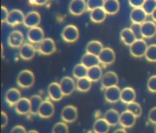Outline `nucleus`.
Instances as JSON below:
<instances>
[{
  "instance_id": "44",
  "label": "nucleus",
  "mask_w": 156,
  "mask_h": 133,
  "mask_svg": "<svg viewBox=\"0 0 156 133\" xmlns=\"http://www.w3.org/2000/svg\"><path fill=\"white\" fill-rule=\"evenodd\" d=\"M10 133H27V132L23 126L18 125L12 128Z\"/></svg>"
},
{
  "instance_id": "19",
  "label": "nucleus",
  "mask_w": 156,
  "mask_h": 133,
  "mask_svg": "<svg viewBox=\"0 0 156 133\" xmlns=\"http://www.w3.org/2000/svg\"><path fill=\"white\" fill-rule=\"evenodd\" d=\"M36 50L32 44L25 43L20 47V54L21 58L24 60H30L34 57Z\"/></svg>"
},
{
  "instance_id": "48",
  "label": "nucleus",
  "mask_w": 156,
  "mask_h": 133,
  "mask_svg": "<svg viewBox=\"0 0 156 133\" xmlns=\"http://www.w3.org/2000/svg\"><path fill=\"white\" fill-rule=\"evenodd\" d=\"M113 133H128L125 128H119L116 129Z\"/></svg>"
},
{
  "instance_id": "26",
  "label": "nucleus",
  "mask_w": 156,
  "mask_h": 133,
  "mask_svg": "<svg viewBox=\"0 0 156 133\" xmlns=\"http://www.w3.org/2000/svg\"><path fill=\"white\" fill-rule=\"evenodd\" d=\"M100 63L98 56L87 53L84 54L81 59V63L88 69L98 65Z\"/></svg>"
},
{
  "instance_id": "22",
  "label": "nucleus",
  "mask_w": 156,
  "mask_h": 133,
  "mask_svg": "<svg viewBox=\"0 0 156 133\" xmlns=\"http://www.w3.org/2000/svg\"><path fill=\"white\" fill-rule=\"evenodd\" d=\"M147 14L142 8L133 9L130 13V19L133 23L141 24L146 21Z\"/></svg>"
},
{
  "instance_id": "40",
  "label": "nucleus",
  "mask_w": 156,
  "mask_h": 133,
  "mask_svg": "<svg viewBox=\"0 0 156 133\" xmlns=\"http://www.w3.org/2000/svg\"><path fill=\"white\" fill-rule=\"evenodd\" d=\"M130 30L134 33L136 40H141L143 38L141 33V24L132 23L130 25Z\"/></svg>"
},
{
  "instance_id": "47",
  "label": "nucleus",
  "mask_w": 156,
  "mask_h": 133,
  "mask_svg": "<svg viewBox=\"0 0 156 133\" xmlns=\"http://www.w3.org/2000/svg\"><path fill=\"white\" fill-rule=\"evenodd\" d=\"M46 0H35V1H30L29 2L30 4L33 5H39V6H42L45 5L47 2Z\"/></svg>"
},
{
  "instance_id": "31",
  "label": "nucleus",
  "mask_w": 156,
  "mask_h": 133,
  "mask_svg": "<svg viewBox=\"0 0 156 133\" xmlns=\"http://www.w3.org/2000/svg\"><path fill=\"white\" fill-rule=\"evenodd\" d=\"M103 72L101 67L99 65L91 67L88 69L87 77L92 82H98L102 79Z\"/></svg>"
},
{
  "instance_id": "12",
  "label": "nucleus",
  "mask_w": 156,
  "mask_h": 133,
  "mask_svg": "<svg viewBox=\"0 0 156 133\" xmlns=\"http://www.w3.org/2000/svg\"><path fill=\"white\" fill-rule=\"evenodd\" d=\"M55 108L53 104L50 101H43L40 107L38 114L44 118H48L51 117L55 113Z\"/></svg>"
},
{
  "instance_id": "25",
  "label": "nucleus",
  "mask_w": 156,
  "mask_h": 133,
  "mask_svg": "<svg viewBox=\"0 0 156 133\" xmlns=\"http://www.w3.org/2000/svg\"><path fill=\"white\" fill-rule=\"evenodd\" d=\"M136 98V93L132 87H126L121 90L120 100L125 103L134 102Z\"/></svg>"
},
{
  "instance_id": "37",
  "label": "nucleus",
  "mask_w": 156,
  "mask_h": 133,
  "mask_svg": "<svg viewBox=\"0 0 156 133\" xmlns=\"http://www.w3.org/2000/svg\"><path fill=\"white\" fill-rule=\"evenodd\" d=\"M142 9L147 15H151L156 9V0H145Z\"/></svg>"
},
{
  "instance_id": "7",
  "label": "nucleus",
  "mask_w": 156,
  "mask_h": 133,
  "mask_svg": "<svg viewBox=\"0 0 156 133\" xmlns=\"http://www.w3.org/2000/svg\"><path fill=\"white\" fill-rule=\"evenodd\" d=\"M25 17L21 11L16 9H13L9 13V17L6 22L10 26H17L23 23Z\"/></svg>"
},
{
  "instance_id": "17",
  "label": "nucleus",
  "mask_w": 156,
  "mask_h": 133,
  "mask_svg": "<svg viewBox=\"0 0 156 133\" xmlns=\"http://www.w3.org/2000/svg\"><path fill=\"white\" fill-rule=\"evenodd\" d=\"M141 30L143 38H152L156 34V23L151 21H146L141 24Z\"/></svg>"
},
{
  "instance_id": "6",
  "label": "nucleus",
  "mask_w": 156,
  "mask_h": 133,
  "mask_svg": "<svg viewBox=\"0 0 156 133\" xmlns=\"http://www.w3.org/2000/svg\"><path fill=\"white\" fill-rule=\"evenodd\" d=\"M99 61L105 65H109L115 62V54L113 49L109 47L104 48L98 56Z\"/></svg>"
},
{
  "instance_id": "15",
  "label": "nucleus",
  "mask_w": 156,
  "mask_h": 133,
  "mask_svg": "<svg viewBox=\"0 0 156 133\" xmlns=\"http://www.w3.org/2000/svg\"><path fill=\"white\" fill-rule=\"evenodd\" d=\"M60 85L64 96L70 95L75 89L74 80L69 76L63 77L60 82Z\"/></svg>"
},
{
  "instance_id": "28",
  "label": "nucleus",
  "mask_w": 156,
  "mask_h": 133,
  "mask_svg": "<svg viewBox=\"0 0 156 133\" xmlns=\"http://www.w3.org/2000/svg\"><path fill=\"white\" fill-rule=\"evenodd\" d=\"M104 48L103 44L100 42L93 40L87 44L86 50L87 53L98 56Z\"/></svg>"
},
{
  "instance_id": "5",
  "label": "nucleus",
  "mask_w": 156,
  "mask_h": 133,
  "mask_svg": "<svg viewBox=\"0 0 156 133\" xmlns=\"http://www.w3.org/2000/svg\"><path fill=\"white\" fill-rule=\"evenodd\" d=\"M119 82L118 76L116 73L112 71H108L102 76L101 84L104 88H109L112 86H117Z\"/></svg>"
},
{
  "instance_id": "35",
  "label": "nucleus",
  "mask_w": 156,
  "mask_h": 133,
  "mask_svg": "<svg viewBox=\"0 0 156 133\" xmlns=\"http://www.w3.org/2000/svg\"><path fill=\"white\" fill-rule=\"evenodd\" d=\"M126 110L133 114L136 117H139L142 114V107L139 103L134 102L127 104Z\"/></svg>"
},
{
  "instance_id": "16",
  "label": "nucleus",
  "mask_w": 156,
  "mask_h": 133,
  "mask_svg": "<svg viewBox=\"0 0 156 133\" xmlns=\"http://www.w3.org/2000/svg\"><path fill=\"white\" fill-rule=\"evenodd\" d=\"M48 93L51 99L54 101H60L64 96L60 84L55 82L49 85L48 87Z\"/></svg>"
},
{
  "instance_id": "13",
  "label": "nucleus",
  "mask_w": 156,
  "mask_h": 133,
  "mask_svg": "<svg viewBox=\"0 0 156 133\" xmlns=\"http://www.w3.org/2000/svg\"><path fill=\"white\" fill-rule=\"evenodd\" d=\"M136 118L134 115L126 110L120 114L119 124L124 128H130L134 126Z\"/></svg>"
},
{
  "instance_id": "11",
  "label": "nucleus",
  "mask_w": 156,
  "mask_h": 133,
  "mask_svg": "<svg viewBox=\"0 0 156 133\" xmlns=\"http://www.w3.org/2000/svg\"><path fill=\"white\" fill-rule=\"evenodd\" d=\"M27 37L29 40L32 43H41L44 39V32L40 27H34L30 29Z\"/></svg>"
},
{
  "instance_id": "24",
  "label": "nucleus",
  "mask_w": 156,
  "mask_h": 133,
  "mask_svg": "<svg viewBox=\"0 0 156 133\" xmlns=\"http://www.w3.org/2000/svg\"><path fill=\"white\" fill-rule=\"evenodd\" d=\"M120 114L115 109L111 108L106 112L104 118L110 125V126H115L119 123Z\"/></svg>"
},
{
  "instance_id": "49",
  "label": "nucleus",
  "mask_w": 156,
  "mask_h": 133,
  "mask_svg": "<svg viewBox=\"0 0 156 133\" xmlns=\"http://www.w3.org/2000/svg\"><path fill=\"white\" fill-rule=\"evenodd\" d=\"M151 18L154 22L156 23V9L151 15Z\"/></svg>"
},
{
  "instance_id": "36",
  "label": "nucleus",
  "mask_w": 156,
  "mask_h": 133,
  "mask_svg": "<svg viewBox=\"0 0 156 133\" xmlns=\"http://www.w3.org/2000/svg\"><path fill=\"white\" fill-rule=\"evenodd\" d=\"M145 57L149 61L156 62V44H151L148 46Z\"/></svg>"
},
{
  "instance_id": "50",
  "label": "nucleus",
  "mask_w": 156,
  "mask_h": 133,
  "mask_svg": "<svg viewBox=\"0 0 156 133\" xmlns=\"http://www.w3.org/2000/svg\"><path fill=\"white\" fill-rule=\"evenodd\" d=\"M27 133H39V132H38L37 130L32 129V130H30V131L27 132Z\"/></svg>"
},
{
  "instance_id": "29",
  "label": "nucleus",
  "mask_w": 156,
  "mask_h": 133,
  "mask_svg": "<svg viewBox=\"0 0 156 133\" xmlns=\"http://www.w3.org/2000/svg\"><path fill=\"white\" fill-rule=\"evenodd\" d=\"M120 36L123 43L128 46L131 45L136 40L130 28L123 29L120 32Z\"/></svg>"
},
{
  "instance_id": "2",
  "label": "nucleus",
  "mask_w": 156,
  "mask_h": 133,
  "mask_svg": "<svg viewBox=\"0 0 156 133\" xmlns=\"http://www.w3.org/2000/svg\"><path fill=\"white\" fill-rule=\"evenodd\" d=\"M147 47V43L143 39L136 40L129 46V51L132 56L140 58L145 56Z\"/></svg>"
},
{
  "instance_id": "34",
  "label": "nucleus",
  "mask_w": 156,
  "mask_h": 133,
  "mask_svg": "<svg viewBox=\"0 0 156 133\" xmlns=\"http://www.w3.org/2000/svg\"><path fill=\"white\" fill-rule=\"evenodd\" d=\"M88 69L82 63L78 64L75 66L73 70L74 76L77 79L87 77Z\"/></svg>"
},
{
  "instance_id": "43",
  "label": "nucleus",
  "mask_w": 156,
  "mask_h": 133,
  "mask_svg": "<svg viewBox=\"0 0 156 133\" xmlns=\"http://www.w3.org/2000/svg\"><path fill=\"white\" fill-rule=\"evenodd\" d=\"M144 2V0H130L129 1L130 6L134 9L142 8Z\"/></svg>"
},
{
  "instance_id": "45",
  "label": "nucleus",
  "mask_w": 156,
  "mask_h": 133,
  "mask_svg": "<svg viewBox=\"0 0 156 133\" xmlns=\"http://www.w3.org/2000/svg\"><path fill=\"white\" fill-rule=\"evenodd\" d=\"M9 11L7 8L5 7L2 6L1 7V21L2 23L7 21V19L9 17Z\"/></svg>"
},
{
  "instance_id": "52",
  "label": "nucleus",
  "mask_w": 156,
  "mask_h": 133,
  "mask_svg": "<svg viewBox=\"0 0 156 133\" xmlns=\"http://www.w3.org/2000/svg\"><path fill=\"white\" fill-rule=\"evenodd\" d=\"M154 130H155V133H156V124H155V127H154Z\"/></svg>"
},
{
  "instance_id": "9",
  "label": "nucleus",
  "mask_w": 156,
  "mask_h": 133,
  "mask_svg": "<svg viewBox=\"0 0 156 133\" xmlns=\"http://www.w3.org/2000/svg\"><path fill=\"white\" fill-rule=\"evenodd\" d=\"M39 50L42 54L51 55L56 51L54 41L51 38L44 39L39 45Z\"/></svg>"
},
{
  "instance_id": "14",
  "label": "nucleus",
  "mask_w": 156,
  "mask_h": 133,
  "mask_svg": "<svg viewBox=\"0 0 156 133\" xmlns=\"http://www.w3.org/2000/svg\"><path fill=\"white\" fill-rule=\"evenodd\" d=\"M87 9V3L84 0H73L70 2L69 10L73 15L80 16Z\"/></svg>"
},
{
  "instance_id": "30",
  "label": "nucleus",
  "mask_w": 156,
  "mask_h": 133,
  "mask_svg": "<svg viewBox=\"0 0 156 133\" xmlns=\"http://www.w3.org/2000/svg\"><path fill=\"white\" fill-rule=\"evenodd\" d=\"M107 13L103 8H98L91 11L90 18L95 23H101L105 20Z\"/></svg>"
},
{
  "instance_id": "23",
  "label": "nucleus",
  "mask_w": 156,
  "mask_h": 133,
  "mask_svg": "<svg viewBox=\"0 0 156 133\" xmlns=\"http://www.w3.org/2000/svg\"><path fill=\"white\" fill-rule=\"evenodd\" d=\"M15 110L18 114L25 115L30 113V99L26 97L21 99L15 105Z\"/></svg>"
},
{
  "instance_id": "8",
  "label": "nucleus",
  "mask_w": 156,
  "mask_h": 133,
  "mask_svg": "<svg viewBox=\"0 0 156 133\" xmlns=\"http://www.w3.org/2000/svg\"><path fill=\"white\" fill-rule=\"evenodd\" d=\"M24 40V35L21 32L14 30L9 35L8 44L12 48H19L22 46Z\"/></svg>"
},
{
  "instance_id": "39",
  "label": "nucleus",
  "mask_w": 156,
  "mask_h": 133,
  "mask_svg": "<svg viewBox=\"0 0 156 133\" xmlns=\"http://www.w3.org/2000/svg\"><path fill=\"white\" fill-rule=\"evenodd\" d=\"M104 2L103 0H89L87 3V9L91 12L95 9L103 8Z\"/></svg>"
},
{
  "instance_id": "33",
  "label": "nucleus",
  "mask_w": 156,
  "mask_h": 133,
  "mask_svg": "<svg viewBox=\"0 0 156 133\" xmlns=\"http://www.w3.org/2000/svg\"><path fill=\"white\" fill-rule=\"evenodd\" d=\"M92 81L87 76L77 80L76 88L81 92H88L92 86Z\"/></svg>"
},
{
  "instance_id": "46",
  "label": "nucleus",
  "mask_w": 156,
  "mask_h": 133,
  "mask_svg": "<svg viewBox=\"0 0 156 133\" xmlns=\"http://www.w3.org/2000/svg\"><path fill=\"white\" fill-rule=\"evenodd\" d=\"M9 122V117L8 115L5 112L2 111L1 112V127L2 128L5 127L7 125Z\"/></svg>"
},
{
  "instance_id": "18",
  "label": "nucleus",
  "mask_w": 156,
  "mask_h": 133,
  "mask_svg": "<svg viewBox=\"0 0 156 133\" xmlns=\"http://www.w3.org/2000/svg\"><path fill=\"white\" fill-rule=\"evenodd\" d=\"M41 22V16L39 12L36 11L29 12L24 19V23L28 28H32L38 27Z\"/></svg>"
},
{
  "instance_id": "51",
  "label": "nucleus",
  "mask_w": 156,
  "mask_h": 133,
  "mask_svg": "<svg viewBox=\"0 0 156 133\" xmlns=\"http://www.w3.org/2000/svg\"><path fill=\"white\" fill-rule=\"evenodd\" d=\"M3 46H2V54H3Z\"/></svg>"
},
{
  "instance_id": "38",
  "label": "nucleus",
  "mask_w": 156,
  "mask_h": 133,
  "mask_svg": "<svg viewBox=\"0 0 156 133\" xmlns=\"http://www.w3.org/2000/svg\"><path fill=\"white\" fill-rule=\"evenodd\" d=\"M69 128L64 122H59L54 125L52 129V133H68Z\"/></svg>"
},
{
  "instance_id": "10",
  "label": "nucleus",
  "mask_w": 156,
  "mask_h": 133,
  "mask_svg": "<svg viewBox=\"0 0 156 133\" xmlns=\"http://www.w3.org/2000/svg\"><path fill=\"white\" fill-rule=\"evenodd\" d=\"M121 90L118 86L106 88L105 92V100L109 103H115L120 100Z\"/></svg>"
},
{
  "instance_id": "32",
  "label": "nucleus",
  "mask_w": 156,
  "mask_h": 133,
  "mask_svg": "<svg viewBox=\"0 0 156 133\" xmlns=\"http://www.w3.org/2000/svg\"><path fill=\"white\" fill-rule=\"evenodd\" d=\"M30 113L33 115L38 114L40 107L43 101L41 96L39 95H34L30 98Z\"/></svg>"
},
{
  "instance_id": "21",
  "label": "nucleus",
  "mask_w": 156,
  "mask_h": 133,
  "mask_svg": "<svg viewBox=\"0 0 156 133\" xmlns=\"http://www.w3.org/2000/svg\"><path fill=\"white\" fill-rule=\"evenodd\" d=\"M103 8L107 14L115 15L120 9V3L118 0H106L104 2Z\"/></svg>"
},
{
  "instance_id": "3",
  "label": "nucleus",
  "mask_w": 156,
  "mask_h": 133,
  "mask_svg": "<svg viewBox=\"0 0 156 133\" xmlns=\"http://www.w3.org/2000/svg\"><path fill=\"white\" fill-rule=\"evenodd\" d=\"M62 35L63 39L65 41L69 43L74 42L79 38V30L78 28L74 25H67L63 30Z\"/></svg>"
},
{
  "instance_id": "41",
  "label": "nucleus",
  "mask_w": 156,
  "mask_h": 133,
  "mask_svg": "<svg viewBox=\"0 0 156 133\" xmlns=\"http://www.w3.org/2000/svg\"><path fill=\"white\" fill-rule=\"evenodd\" d=\"M147 87L150 92L156 93V75H152L149 78Z\"/></svg>"
},
{
  "instance_id": "20",
  "label": "nucleus",
  "mask_w": 156,
  "mask_h": 133,
  "mask_svg": "<svg viewBox=\"0 0 156 133\" xmlns=\"http://www.w3.org/2000/svg\"><path fill=\"white\" fill-rule=\"evenodd\" d=\"M21 98L20 92L17 88H10L7 91L5 95L6 102L12 106L15 105Z\"/></svg>"
},
{
  "instance_id": "42",
  "label": "nucleus",
  "mask_w": 156,
  "mask_h": 133,
  "mask_svg": "<svg viewBox=\"0 0 156 133\" xmlns=\"http://www.w3.org/2000/svg\"><path fill=\"white\" fill-rule=\"evenodd\" d=\"M148 118L151 123L155 124H156V107H152L150 110L148 115Z\"/></svg>"
},
{
  "instance_id": "27",
  "label": "nucleus",
  "mask_w": 156,
  "mask_h": 133,
  "mask_svg": "<svg viewBox=\"0 0 156 133\" xmlns=\"http://www.w3.org/2000/svg\"><path fill=\"white\" fill-rule=\"evenodd\" d=\"M110 125L104 118H99L95 121L93 125V130L95 133H108Z\"/></svg>"
},
{
  "instance_id": "1",
  "label": "nucleus",
  "mask_w": 156,
  "mask_h": 133,
  "mask_svg": "<svg viewBox=\"0 0 156 133\" xmlns=\"http://www.w3.org/2000/svg\"><path fill=\"white\" fill-rule=\"evenodd\" d=\"M35 82L34 74L31 71L23 70L18 75V84L22 88H28L34 85Z\"/></svg>"
},
{
  "instance_id": "4",
  "label": "nucleus",
  "mask_w": 156,
  "mask_h": 133,
  "mask_svg": "<svg viewBox=\"0 0 156 133\" xmlns=\"http://www.w3.org/2000/svg\"><path fill=\"white\" fill-rule=\"evenodd\" d=\"M62 119L66 123L75 122L78 117V111L76 107L73 105L65 107L61 112Z\"/></svg>"
}]
</instances>
